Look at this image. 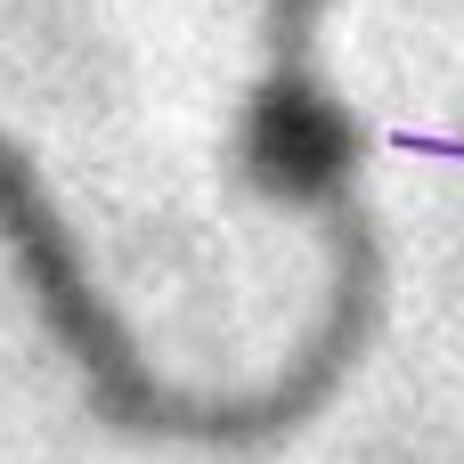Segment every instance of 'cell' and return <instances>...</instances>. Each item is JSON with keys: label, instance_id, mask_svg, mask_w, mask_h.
<instances>
[{"label": "cell", "instance_id": "obj_2", "mask_svg": "<svg viewBox=\"0 0 464 464\" xmlns=\"http://www.w3.org/2000/svg\"><path fill=\"white\" fill-rule=\"evenodd\" d=\"M0 245L24 277L49 343L73 359L82 400L114 432L163 440V449H261V440H277L261 400H196V392H171L163 375H147L139 343L122 334V318L90 285V261H82V237H73L65 204L41 188V171L24 163V147L8 130H0Z\"/></svg>", "mask_w": 464, "mask_h": 464}, {"label": "cell", "instance_id": "obj_1", "mask_svg": "<svg viewBox=\"0 0 464 464\" xmlns=\"http://www.w3.org/2000/svg\"><path fill=\"white\" fill-rule=\"evenodd\" d=\"M318 16H326V0H269V65H261L253 106H245V171L261 196L302 204L318 220L326 310L302 343L334 367H359V351L375 334V302H383V245H375V220H367L359 179H351V122L310 65Z\"/></svg>", "mask_w": 464, "mask_h": 464}]
</instances>
